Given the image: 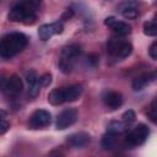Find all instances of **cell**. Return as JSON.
Masks as SVG:
<instances>
[{"label": "cell", "instance_id": "obj_1", "mask_svg": "<svg viewBox=\"0 0 157 157\" xmlns=\"http://www.w3.org/2000/svg\"><path fill=\"white\" fill-rule=\"evenodd\" d=\"M39 6L38 1H21L13 5L9 12V20L12 22H22L25 25H32L37 20L36 11Z\"/></svg>", "mask_w": 157, "mask_h": 157}, {"label": "cell", "instance_id": "obj_2", "mask_svg": "<svg viewBox=\"0 0 157 157\" xmlns=\"http://www.w3.org/2000/svg\"><path fill=\"white\" fill-rule=\"evenodd\" d=\"M28 43L27 37L23 33L13 32L6 34L0 40V56L4 59H10L22 52Z\"/></svg>", "mask_w": 157, "mask_h": 157}, {"label": "cell", "instance_id": "obj_3", "mask_svg": "<svg viewBox=\"0 0 157 157\" xmlns=\"http://www.w3.org/2000/svg\"><path fill=\"white\" fill-rule=\"evenodd\" d=\"M81 55V48L76 44H70V45H65L61 50L60 58H59V69L61 72L64 74H69L72 71L75 61L78 59V56Z\"/></svg>", "mask_w": 157, "mask_h": 157}, {"label": "cell", "instance_id": "obj_4", "mask_svg": "<svg viewBox=\"0 0 157 157\" xmlns=\"http://www.w3.org/2000/svg\"><path fill=\"white\" fill-rule=\"evenodd\" d=\"M150 135V129L145 124H139L135 126L134 130L129 131L125 136V145L130 148L142 145Z\"/></svg>", "mask_w": 157, "mask_h": 157}, {"label": "cell", "instance_id": "obj_5", "mask_svg": "<svg viewBox=\"0 0 157 157\" xmlns=\"http://www.w3.org/2000/svg\"><path fill=\"white\" fill-rule=\"evenodd\" d=\"M23 83L20 76L11 75L10 77H0V90L7 97H16L22 92Z\"/></svg>", "mask_w": 157, "mask_h": 157}, {"label": "cell", "instance_id": "obj_6", "mask_svg": "<svg viewBox=\"0 0 157 157\" xmlns=\"http://www.w3.org/2000/svg\"><path fill=\"white\" fill-rule=\"evenodd\" d=\"M108 53L117 58H126L132 52V45L128 42L119 40V39H112L107 45Z\"/></svg>", "mask_w": 157, "mask_h": 157}, {"label": "cell", "instance_id": "obj_7", "mask_svg": "<svg viewBox=\"0 0 157 157\" xmlns=\"http://www.w3.org/2000/svg\"><path fill=\"white\" fill-rule=\"evenodd\" d=\"M50 121H52V115L48 110L44 109H37L29 117V126L32 129H40L48 126Z\"/></svg>", "mask_w": 157, "mask_h": 157}, {"label": "cell", "instance_id": "obj_8", "mask_svg": "<svg viewBox=\"0 0 157 157\" xmlns=\"http://www.w3.org/2000/svg\"><path fill=\"white\" fill-rule=\"evenodd\" d=\"M77 120V110L75 108H69L63 110L56 118V129L64 130L71 126Z\"/></svg>", "mask_w": 157, "mask_h": 157}, {"label": "cell", "instance_id": "obj_9", "mask_svg": "<svg viewBox=\"0 0 157 157\" xmlns=\"http://www.w3.org/2000/svg\"><path fill=\"white\" fill-rule=\"evenodd\" d=\"M63 23L61 22H53V23H47V25H42L38 29V36L39 38L45 42L48 39H50L54 34H60L63 32Z\"/></svg>", "mask_w": 157, "mask_h": 157}, {"label": "cell", "instance_id": "obj_10", "mask_svg": "<svg viewBox=\"0 0 157 157\" xmlns=\"http://www.w3.org/2000/svg\"><path fill=\"white\" fill-rule=\"evenodd\" d=\"M91 141V136L88 132H85V131H78V132H74L71 134L70 136H67V140L66 142L69 144V146L71 147H85L90 144Z\"/></svg>", "mask_w": 157, "mask_h": 157}, {"label": "cell", "instance_id": "obj_11", "mask_svg": "<svg viewBox=\"0 0 157 157\" xmlns=\"http://www.w3.org/2000/svg\"><path fill=\"white\" fill-rule=\"evenodd\" d=\"M156 77V74L155 72H147V74H144V75H140L137 77H135L132 80V83H131V87L134 91H141L144 90L151 81H153Z\"/></svg>", "mask_w": 157, "mask_h": 157}, {"label": "cell", "instance_id": "obj_12", "mask_svg": "<svg viewBox=\"0 0 157 157\" xmlns=\"http://www.w3.org/2000/svg\"><path fill=\"white\" fill-rule=\"evenodd\" d=\"M82 86L81 85H71L67 87H63L64 92V99L65 102H74L82 94Z\"/></svg>", "mask_w": 157, "mask_h": 157}, {"label": "cell", "instance_id": "obj_13", "mask_svg": "<svg viewBox=\"0 0 157 157\" xmlns=\"http://www.w3.org/2000/svg\"><path fill=\"white\" fill-rule=\"evenodd\" d=\"M104 103L110 109H117L123 104V97L119 92L110 91L104 96Z\"/></svg>", "mask_w": 157, "mask_h": 157}, {"label": "cell", "instance_id": "obj_14", "mask_svg": "<svg viewBox=\"0 0 157 157\" xmlns=\"http://www.w3.org/2000/svg\"><path fill=\"white\" fill-rule=\"evenodd\" d=\"M110 28L118 36H126L131 32V26L130 25H128L126 22H123V21H118V20L110 26Z\"/></svg>", "mask_w": 157, "mask_h": 157}, {"label": "cell", "instance_id": "obj_15", "mask_svg": "<svg viewBox=\"0 0 157 157\" xmlns=\"http://www.w3.org/2000/svg\"><path fill=\"white\" fill-rule=\"evenodd\" d=\"M48 102L53 105H59L65 102L64 99V92L63 88H54L49 94H48Z\"/></svg>", "mask_w": 157, "mask_h": 157}, {"label": "cell", "instance_id": "obj_16", "mask_svg": "<svg viewBox=\"0 0 157 157\" xmlns=\"http://www.w3.org/2000/svg\"><path fill=\"white\" fill-rule=\"evenodd\" d=\"M126 123H121V121H118V120H112L108 125H107V132L109 134H113V135H118V134H121L126 130Z\"/></svg>", "mask_w": 157, "mask_h": 157}, {"label": "cell", "instance_id": "obj_17", "mask_svg": "<svg viewBox=\"0 0 157 157\" xmlns=\"http://www.w3.org/2000/svg\"><path fill=\"white\" fill-rule=\"evenodd\" d=\"M117 141H118L117 135H113V134L107 132V134H104L103 137H102V146H103L105 150H112V148L115 147Z\"/></svg>", "mask_w": 157, "mask_h": 157}, {"label": "cell", "instance_id": "obj_18", "mask_svg": "<svg viewBox=\"0 0 157 157\" xmlns=\"http://www.w3.org/2000/svg\"><path fill=\"white\" fill-rule=\"evenodd\" d=\"M144 33L146 36H156L157 34V23L155 20H151V21H147L144 23Z\"/></svg>", "mask_w": 157, "mask_h": 157}, {"label": "cell", "instance_id": "obj_19", "mask_svg": "<svg viewBox=\"0 0 157 157\" xmlns=\"http://www.w3.org/2000/svg\"><path fill=\"white\" fill-rule=\"evenodd\" d=\"M121 15H123V17H125L128 20H134L139 16V10L135 6H131V5L129 6L128 5L126 7H124L121 10Z\"/></svg>", "mask_w": 157, "mask_h": 157}, {"label": "cell", "instance_id": "obj_20", "mask_svg": "<svg viewBox=\"0 0 157 157\" xmlns=\"http://www.w3.org/2000/svg\"><path fill=\"white\" fill-rule=\"evenodd\" d=\"M147 117L150 118V120L152 123H156V118H157V107H156V99L152 101L148 110H147Z\"/></svg>", "mask_w": 157, "mask_h": 157}, {"label": "cell", "instance_id": "obj_21", "mask_svg": "<svg viewBox=\"0 0 157 157\" xmlns=\"http://www.w3.org/2000/svg\"><path fill=\"white\" fill-rule=\"evenodd\" d=\"M39 90H40V85L38 81L28 85V96L29 97H37L39 93Z\"/></svg>", "mask_w": 157, "mask_h": 157}, {"label": "cell", "instance_id": "obj_22", "mask_svg": "<svg viewBox=\"0 0 157 157\" xmlns=\"http://www.w3.org/2000/svg\"><path fill=\"white\" fill-rule=\"evenodd\" d=\"M38 82H39L40 87H48L52 83V74H49V72L43 74L40 77H38Z\"/></svg>", "mask_w": 157, "mask_h": 157}, {"label": "cell", "instance_id": "obj_23", "mask_svg": "<svg viewBox=\"0 0 157 157\" xmlns=\"http://www.w3.org/2000/svg\"><path fill=\"white\" fill-rule=\"evenodd\" d=\"M135 118H136V115H135V112H134L132 109H128V110L124 112V114H123V120H124V123H126V124L132 123V121L135 120Z\"/></svg>", "mask_w": 157, "mask_h": 157}, {"label": "cell", "instance_id": "obj_24", "mask_svg": "<svg viewBox=\"0 0 157 157\" xmlns=\"http://www.w3.org/2000/svg\"><path fill=\"white\" fill-rule=\"evenodd\" d=\"M26 81L28 82V85H31V83L38 81V76H37V74H36L34 70H28V71L26 72Z\"/></svg>", "mask_w": 157, "mask_h": 157}, {"label": "cell", "instance_id": "obj_25", "mask_svg": "<svg viewBox=\"0 0 157 157\" xmlns=\"http://www.w3.org/2000/svg\"><path fill=\"white\" fill-rule=\"evenodd\" d=\"M148 54H150V56H151L153 60L157 59V42H153V43L151 44L150 50H148Z\"/></svg>", "mask_w": 157, "mask_h": 157}, {"label": "cell", "instance_id": "obj_26", "mask_svg": "<svg viewBox=\"0 0 157 157\" xmlns=\"http://www.w3.org/2000/svg\"><path fill=\"white\" fill-rule=\"evenodd\" d=\"M9 128H10V124H9V121H7V120H4V121L0 124V134H4V132H6V131L9 130Z\"/></svg>", "mask_w": 157, "mask_h": 157}, {"label": "cell", "instance_id": "obj_27", "mask_svg": "<svg viewBox=\"0 0 157 157\" xmlns=\"http://www.w3.org/2000/svg\"><path fill=\"white\" fill-rule=\"evenodd\" d=\"M115 21H117V18H115V17L109 16V17H107V18L104 20V25H105V26H108V27H110Z\"/></svg>", "mask_w": 157, "mask_h": 157}, {"label": "cell", "instance_id": "obj_28", "mask_svg": "<svg viewBox=\"0 0 157 157\" xmlns=\"http://www.w3.org/2000/svg\"><path fill=\"white\" fill-rule=\"evenodd\" d=\"M4 120H6V112L5 110H0V124Z\"/></svg>", "mask_w": 157, "mask_h": 157}, {"label": "cell", "instance_id": "obj_29", "mask_svg": "<svg viewBox=\"0 0 157 157\" xmlns=\"http://www.w3.org/2000/svg\"><path fill=\"white\" fill-rule=\"evenodd\" d=\"M53 157H63V156H61V155H54Z\"/></svg>", "mask_w": 157, "mask_h": 157}]
</instances>
